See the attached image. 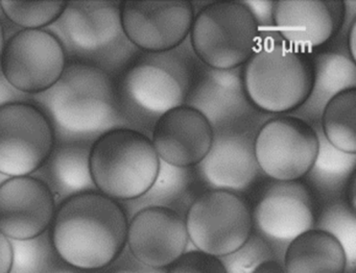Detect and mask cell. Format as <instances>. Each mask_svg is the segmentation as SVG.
<instances>
[{"label":"cell","instance_id":"1","mask_svg":"<svg viewBox=\"0 0 356 273\" xmlns=\"http://www.w3.org/2000/svg\"><path fill=\"white\" fill-rule=\"evenodd\" d=\"M47 115L56 142L92 143L106 131L129 127L120 112L114 77L97 65L68 56L57 83L29 97Z\"/></svg>","mask_w":356,"mask_h":273},{"label":"cell","instance_id":"2","mask_svg":"<svg viewBox=\"0 0 356 273\" xmlns=\"http://www.w3.org/2000/svg\"><path fill=\"white\" fill-rule=\"evenodd\" d=\"M128 225L122 202L92 190L57 204L49 241L62 262L81 270H105L126 249Z\"/></svg>","mask_w":356,"mask_h":273},{"label":"cell","instance_id":"3","mask_svg":"<svg viewBox=\"0 0 356 273\" xmlns=\"http://www.w3.org/2000/svg\"><path fill=\"white\" fill-rule=\"evenodd\" d=\"M195 73L191 58L175 49L135 54L114 76L120 112L129 127L141 131L143 125H154L164 113L185 104Z\"/></svg>","mask_w":356,"mask_h":273},{"label":"cell","instance_id":"4","mask_svg":"<svg viewBox=\"0 0 356 273\" xmlns=\"http://www.w3.org/2000/svg\"><path fill=\"white\" fill-rule=\"evenodd\" d=\"M314 77L312 56L289 47L273 29L261 33L257 48L241 68L248 99L266 114L301 108L312 93Z\"/></svg>","mask_w":356,"mask_h":273},{"label":"cell","instance_id":"5","mask_svg":"<svg viewBox=\"0 0 356 273\" xmlns=\"http://www.w3.org/2000/svg\"><path fill=\"white\" fill-rule=\"evenodd\" d=\"M160 158L151 138L137 129L118 127L91 144L90 171L95 189L118 202L145 195L159 173Z\"/></svg>","mask_w":356,"mask_h":273},{"label":"cell","instance_id":"6","mask_svg":"<svg viewBox=\"0 0 356 273\" xmlns=\"http://www.w3.org/2000/svg\"><path fill=\"white\" fill-rule=\"evenodd\" d=\"M120 4V1H68L56 22L68 56L97 65L113 77L140 51L124 35Z\"/></svg>","mask_w":356,"mask_h":273},{"label":"cell","instance_id":"7","mask_svg":"<svg viewBox=\"0 0 356 273\" xmlns=\"http://www.w3.org/2000/svg\"><path fill=\"white\" fill-rule=\"evenodd\" d=\"M191 44L195 56L216 70L241 68L261 39V31L243 1L218 0L195 15Z\"/></svg>","mask_w":356,"mask_h":273},{"label":"cell","instance_id":"8","mask_svg":"<svg viewBox=\"0 0 356 273\" xmlns=\"http://www.w3.org/2000/svg\"><path fill=\"white\" fill-rule=\"evenodd\" d=\"M184 219L193 245L218 258L236 251L253 233L249 201L241 194L225 190L197 194Z\"/></svg>","mask_w":356,"mask_h":273},{"label":"cell","instance_id":"9","mask_svg":"<svg viewBox=\"0 0 356 273\" xmlns=\"http://www.w3.org/2000/svg\"><path fill=\"white\" fill-rule=\"evenodd\" d=\"M55 145L53 125L38 106L18 101L0 106V174H35Z\"/></svg>","mask_w":356,"mask_h":273},{"label":"cell","instance_id":"10","mask_svg":"<svg viewBox=\"0 0 356 273\" xmlns=\"http://www.w3.org/2000/svg\"><path fill=\"white\" fill-rule=\"evenodd\" d=\"M318 151L316 129L298 117H272L256 133L254 152L260 171L273 181L303 179L312 170Z\"/></svg>","mask_w":356,"mask_h":273},{"label":"cell","instance_id":"11","mask_svg":"<svg viewBox=\"0 0 356 273\" xmlns=\"http://www.w3.org/2000/svg\"><path fill=\"white\" fill-rule=\"evenodd\" d=\"M68 54L61 39L47 29H20L6 39L0 69L22 93L38 95L61 77Z\"/></svg>","mask_w":356,"mask_h":273},{"label":"cell","instance_id":"12","mask_svg":"<svg viewBox=\"0 0 356 273\" xmlns=\"http://www.w3.org/2000/svg\"><path fill=\"white\" fill-rule=\"evenodd\" d=\"M120 8L127 39L137 49L151 53L182 45L195 15V6L188 0H124Z\"/></svg>","mask_w":356,"mask_h":273},{"label":"cell","instance_id":"13","mask_svg":"<svg viewBox=\"0 0 356 273\" xmlns=\"http://www.w3.org/2000/svg\"><path fill=\"white\" fill-rule=\"evenodd\" d=\"M185 104L200 110L214 133L256 129L259 110L245 95L241 68L216 70L205 66L201 72L197 71Z\"/></svg>","mask_w":356,"mask_h":273},{"label":"cell","instance_id":"14","mask_svg":"<svg viewBox=\"0 0 356 273\" xmlns=\"http://www.w3.org/2000/svg\"><path fill=\"white\" fill-rule=\"evenodd\" d=\"M253 229L264 239L289 243L314 229V198L303 181H273L252 208Z\"/></svg>","mask_w":356,"mask_h":273},{"label":"cell","instance_id":"15","mask_svg":"<svg viewBox=\"0 0 356 273\" xmlns=\"http://www.w3.org/2000/svg\"><path fill=\"white\" fill-rule=\"evenodd\" d=\"M56 208L51 188L34 175L0 183V231L12 241L36 239L49 231Z\"/></svg>","mask_w":356,"mask_h":273},{"label":"cell","instance_id":"16","mask_svg":"<svg viewBox=\"0 0 356 273\" xmlns=\"http://www.w3.org/2000/svg\"><path fill=\"white\" fill-rule=\"evenodd\" d=\"M345 19L341 0H278L273 8V31L293 50L310 56L339 33Z\"/></svg>","mask_w":356,"mask_h":273},{"label":"cell","instance_id":"17","mask_svg":"<svg viewBox=\"0 0 356 273\" xmlns=\"http://www.w3.org/2000/svg\"><path fill=\"white\" fill-rule=\"evenodd\" d=\"M185 219L172 208L149 206L129 218L127 246L131 256L154 269H165L188 246Z\"/></svg>","mask_w":356,"mask_h":273},{"label":"cell","instance_id":"18","mask_svg":"<svg viewBox=\"0 0 356 273\" xmlns=\"http://www.w3.org/2000/svg\"><path fill=\"white\" fill-rule=\"evenodd\" d=\"M213 138V127L208 119L197 108L183 104L155 121L151 141L162 162L178 168H193L207 156Z\"/></svg>","mask_w":356,"mask_h":273},{"label":"cell","instance_id":"19","mask_svg":"<svg viewBox=\"0 0 356 273\" xmlns=\"http://www.w3.org/2000/svg\"><path fill=\"white\" fill-rule=\"evenodd\" d=\"M256 129L216 131L207 156L193 167L211 189L247 191L259 174L254 152Z\"/></svg>","mask_w":356,"mask_h":273},{"label":"cell","instance_id":"20","mask_svg":"<svg viewBox=\"0 0 356 273\" xmlns=\"http://www.w3.org/2000/svg\"><path fill=\"white\" fill-rule=\"evenodd\" d=\"M91 142H56L51 156L34 176L44 181L61 200L95 189L91 177Z\"/></svg>","mask_w":356,"mask_h":273},{"label":"cell","instance_id":"21","mask_svg":"<svg viewBox=\"0 0 356 273\" xmlns=\"http://www.w3.org/2000/svg\"><path fill=\"white\" fill-rule=\"evenodd\" d=\"M314 77L312 93L305 104L291 116L309 123L320 122L327 102L341 92L356 89V65L350 56L339 52H320L312 56Z\"/></svg>","mask_w":356,"mask_h":273},{"label":"cell","instance_id":"22","mask_svg":"<svg viewBox=\"0 0 356 273\" xmlns=\"http://www.w3.org/2000/svg\"><path fill=\"white\" fill-rule=\"evenodd\" d=\"M345 250L330 233L312 229L289 242L285 249L286 273H345Z\"/></svg>","mask_w":356,"mask_h":273},{"label":"cell","instance_id":"23","mask_svg":"<svg viewBox=\"0 0 356 273\" xmlns=\"http://www.w3.org/2000/svg\"><path fill=\"white\" fill-rule=\"evenodd\" d=\"M195 177L193 168H178L160 160L159 173L151 189L138 199L122 202L128 216L149 206L172 208L185 217L195 199Z\"/></svg>","mask_w":356,"mask_h":273},{"label":"cell","instance_id":"24","mask_svg":"<svg viewBox=\"0 0 356 273\" xmlns=\"http://www.w3.org/2000/svg\"><path fill=\"white\" fill-rule=\"evenodd\" d=\"M320 125L333 147L356 154V89L346 90L331 98L323 110Z\"/></svg>","mask_w":356,"mask_h":273},{"label":"cell","instance_id":"25","mask_svg":"<svg viewBox=\"0 0 356 273\" xmlns=\"http://www.w3.org/2000/svg\"><path fill=\"white\" fill-rule=\"evenodd\" d=\"M318 137V151L312 170L306 176L321 189L333 191L355 173L356 154H345L333 147L323 135L320 122L310 123Z\"/></svg>","mask_w":356,"mask_h":273},{"label":"cell","instance_id":"26","mask_svg":"<svg viewBox=\"0 0 356 273\" xmlns=\"http://www.w3.org/2000/svg\"><path fill=\"white\" fill-rule=\"evenodd\" d=\"M68 1H22L1 0L0 10L8 21L22 29H44L55 24L65 10Z\"/></svg>","mask_w":356,"mask_h":273},{"label":"cell","instance_id":"27","mask_svg":"<svg viewBox=\"0 0 356 273\" xmlns=\"http://www.w3.org/2000/svg\"><path fill=\"white\" fill-rule=\"evenodd\" d=\"M314 229L326 231L343 246L348 266L354 268L356 260V210L348 202L335 201L323 208Z\"/></svg>","mask_w":356,"mask_h":273},{"label":"cell","instance_id":"28","mask_svg":"<svg viewBox=\"0 0 356 273\" xmlns=\"http://www.w3.org/2000/svg\"><path fill=\"white\" fill-rule=\"evenodd\" d=\"M12 245L13 265L10 273H47L56 256L47 231L36 239L12 241Z\"/></svg>","mask_w":356,"mask_h":273},{"label":"cell","instance_id":"29","mask_svg":"<svg viewBox=\"0 0 356 273\" xmlns=\"http://www.w3.org/2000/svg\"><path fill=\"white\" fill-rule=\"evenodd\" d=\"M274 256L270 242L253 231L239 249L220 258L228 273H253L262 263L275 260Z\"/></svg>","mask_w":356,"mask_h":273},{"label":"cell","instance_id":"30","mask_svg":"<svg viewBox=\"0 0 356 273\" xmlns=\"http://www.w3.org/2000/svg\"><path fill=\"white\" fill-rule=\"evenodd\" d=\"M165 273H228L218 256L200 250L185 251L176 262L166 268Z\"/></svg>","mask_w":356,"mask_h":273},{"label":"cell","instance_id":"31","mask_svg":"<svg viewBox=\"0 0 356 273\" xmlns=\"http://www.w3.org/2000/svg\"><path fill=\"white\" fill-rule=\"evenodd\" d=\"M105 273H165L164 269H154L137 262L130 252L124 250L120 258L105 269Z\"/></svg>","mask_w":356,"mask_h":273},{"label":"cell","instance_id":"32","mask_svg":"<svg viewBox=\"0 0 356 273\" xmlns=\"http://www.w3.org/2000/svg\"><path fill=\"white\" fill-rule=\"evenodd\" d=\"M255 17L261 33L273 29L274 1H243Z\"/></svg>","mask_w":356,"mask_h":273},{"label":"cell","instance_id":"33","mask_svg":"<svg viewBox=\"0 0 356 273\" xmlns=\"http://www.w3.org/2000/svg\"><path fill=\"white\" fill-rule=\"evenodd\" d=\"M30 96L16 90L3 75L0 69V106L12 102L29 101Z\"/></svg>","mask_w":356,"mask_h":273},{"label":"cell","instance_id":"34","mask_svg":"<svg viewBox=\"0 0 356 273\" xmlns=\"http://www.w3.org/2000/svg\"><path fill=\"white\" fill-rule=\"evenodd\" d=\"M13 265L12 241L0 231V273L11 272Z\"/></svg>","mask_w":356,"mask_h":273},{"label":"cell","instance_id":"35","mask_svg":"<svg viewBox=\"0 0 356 273\" xmlns=\"http://www.w3.org/2000/svg\"><path fill=\"white\" fill-rule=\"evenodd\" d=\"M47 273H105V270H81V269L74 268V267L62 262V260L58 258L57 254H56L55 258H53L51 265H49Z\"/></svg>","mask_w":356,"mask_h":273},{"label":"cell","instance_id":"36","mask_svg":"<svg viewBox=\"0 0 356 273\" xmlns=\"http://www.w3.org/2000/svg\"><path fill=\"white\" fill-rule=\"evenodd\" d=\"M253 273H286L284 270V267L281 266L280 263L277 260H272L268 262L262 263L261 265L257 267Z\"/></svg>","mask_w":356,"mask_h":273},{"label":"cell","instance_id":"37","mask_svg":"<svg viewBox=\"0 0 356 273\" xmlns=\"http://www.w3.org/2000/svg\"><path fill=\"white\" fill-rule=\"evenodd\" d=\"M355 33H356V18L351 21L349 28H348V50H349L350 58L355 62Z\"/></svg>","mask_w":356,"mask_h":273},{"label":"cell","instance_id":"38","mask_svg":"<svg viewBox=\"0 0 356 273\" xmlns=\"http://www.w3.org/2000/svg\"><path fill=\"white\" fill-rule=\"evenodd\" d=\"M355 173L350 176L349 181H348V204L349 206L353 208L354 210H356V204H355Z\"/></svg>","mask_w":356,"mask_h":273},{"label":"cell","instance_id":"39","mask_svg":"<svg viewBox=\"0 0 356 273\" xmlns=\"http://www.w3.org/2000/svg\"><path fill=\"white\" fill-rule=\"evenodd\" d=\"M6 44V31L5 27H3V21L0 19V58H1V54H3V47H5Z\"/></svg>","mask_w":356,"mask_h":273}]
</instances>
